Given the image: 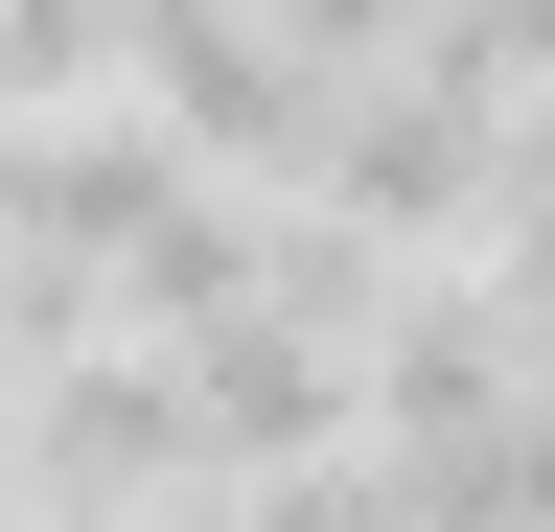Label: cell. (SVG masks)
<instances>
[{
  "mask_svg": "<svg viewBox=\"0 0 555 532\" xmlns=\"http://www.w3.org/2000/svg\"><path fill=\"white\" fill-rule=\"evenodd\" d=\"M24 486L69 532H139V509H232V463L185 417V348H47L24 371Z\"/></svg>",
  "mask_w": 555,
  "mask_h": 532,
  "instance_id": "cell-1",
  "label": "cell"
},
{
  "mask_svg": "<svg viewBox=\"0 0 555 532\" xmlns=\"http://www.w3.org/2000/svg\"><path fill=\"white\" fill-rule=\"evenodd\" d=\"M185 417H208V463H232V486L347 463V440H371V348H324V324L232 301V324H185Z\"/></svg>",
  "mask_w": 555,
  "mask_h": 532,
  "instance_id": "cell-2",
  "label": "cell"
},
{
  "mask_svg": "<svg viewBox=\"0 0 555 532\" xmlns=\"http://www.w3.org/2000/svg\"><path fill=\"white\" fill-rule=\"evenodd\" d=\"M185 140H163V116H47V140H24V209H0V232H24V255H69V278H139V255H163L185 232Z\"/></svg>",
  "mask_w": 555,
  "mask_h": 532,
  "instance_id": "cell-3",
  "label": "cell"
},
{
  "mask_svg": "<svg viewBox=\"0 0 555 532\" xmlns=\"http://www.w3.org/2000/svg\"><path fill=\"white\" fill-rule=\"evenodd\" d=\"M139 0H0V116H116Z\"/></svg>",
  "mask_w": 555,
  "mask_h": 532,
  "instance_id": "cell-4",
  "label": "cell"
},
{
  "mask_svg": "<svg viewBox=\"0 0 555 532\" xmlns=\"http://www.w3.org/2000/svg\"><path fill=\"white\" fill-rule=\"evenodd\" d=\"M532 185H555V70L509 93V209H532Z\"/></svg>",
  "mask_w": 555,
  "mask_h": 532,
  "instance_id": "cell-5",
  "label": "cell"
},
{
  "mask_svg": "<svg viewBox=\"0 0 555 532\" xmlns=\"http://www.w3.org/2000/svg\"><path fill=\"white\" fill-rule=\"evenodd\" d=\"M0 209H24V116H0Z\"/></svg>",
  "mask_w": 555,
  "mask_h": 532,
  "instance_id": "cell-6",
  "label": "cell"
}]
</instances>
